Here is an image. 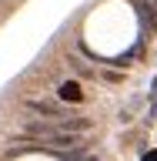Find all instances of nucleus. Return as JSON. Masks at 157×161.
<instances>
[{"instance_id": "nucleus-1", "label": "nucleus", "mask_w": 157, "mask_h": 161, "mask_svg": "<svg viewBox=\"0 0 157 161\" xmlns=\"http://www.w3.org/2000/svg\"><path fill=\"white\" fill-rule=\"evenodd\" d=\"M24 134L34 138L37 144H57V148H80L77 131H64L57 128V121H24Z\"/></svg>"}, {"instance_id": "nucleus-2", "label": "nucleus", "mask_w": 157, "mask_h": 161, "mask_svg": "<svg viewBox=\"0 0 157 161\" xmlns=\"http://www.w3.org/2000/svg\"><path fill=\"white\" fill-rule=\"evenodd\" d=\"M30 111H37V114H50V118H60L64 111H60V104H50V101H27Z\"/></svg>"}, {"instance_id": "nucleus-3", "label": "nucleus", "mask_w": 157, "mask_h": 161, "mask_svg": "<svg viewBox=\"0 0 157 161\" xmlns=\"http://www.w3.org/2000/svg\"><path fill=\"white\" fill-rule=\"evenodd\" d=\"M60 97H64V101H80L84 91H80L77 80H67V84H60Z\"/></svg>"}, {"instance_id": "nucleus-4", "label": "nucleus", "mask_w": 157, "mask_h": 161, "mask_svg": "<svg viewBox=\"0 0 157 161\" xmlns=\"http://www.w3.org/2000/svg\"><path fill=\"white\" fill-rule=\"evenodd\" d=\"M137 10H140V20L147 24V27H157V14L150 7V0H137Z\"/></svg>"}, {"instance_id": "nucleus-5", "label": "nucleus", "mask_w": 157, "mask_h": 161, "mask_svg": "<svg viewBox=\"0 0 157 161\" xmlns=\"http://www.w3.org/2000/svg\"><path fill=\"white\" fill-rule=\"evenodd\" d=\"M144 161H157V151H150V154H144Z\"/></svg>"}, {"instance_id": "nucleus-6", "label": "nucleus", "mask_w": 157, "mask_h": 161, "mask_svg": "<svg viewBox=\"0 0 157 161\" xmlns=\"http://www.w3.org/2000/svg\"><path fill=\"white\" fill-rule=\"evenodd\" d=\"M150 118H157V104H154V108H150Z\"/></svg>"}, {"instance_id": "nucleus-7", "label": "nucleus", "mask_w": 157, "mask_h": 161, "mask_svg": "<svg viewBox=\"0 0 157 161\" xmlns=\"http://www.w3.org/2000/svg\"><path fill=\"white\" fill-rule=\"evenodd\" d=\"M150 7H154V14H157V0H150Z\"/></svg>"}, {"instance_id": "nucleus-8", "label": "nucleus", "mask_w": 157, "mask_h": 161, "mask_svg": "<svg viewBox=\"0 0 157 161\" xmlns=\"http://www.w3.org/2000/svg\"><path fill=\"white\" fill-rule=\"evenodd\" d=\"M154 94H157V80H154Z\"/></svg>"}]
</instances>
